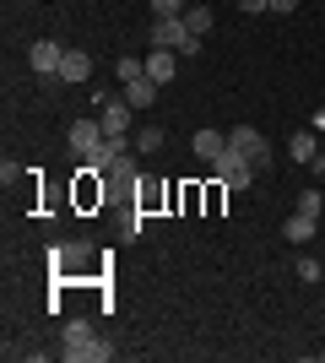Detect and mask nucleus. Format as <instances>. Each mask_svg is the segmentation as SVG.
I'll list each match as a JSON object with an SVG mask.
<instances>
[{"label": "nucleus", "instance_id": "f257e3e1", "mask_svg": "<svg viewBox=\"0 0 325 363\" xmlns=\"http://www.w3.org/2000/svg\"><path fill=\"white\" fill-rule=\"evenodd\" d=\"M60 352H65V363H103V358H114V347H108L103 336H98L93 320H65V331H60Z\"/></svg>", "mask_w": 325, "mask_h": 363}, {"label": "nucleus", "instance_id": "f3484780", "mask_svg": "<svg viewBox=\"0 0 325 363\" xmlns=\"http://www.w3.org/2000/svg\"><path fill=\"white\" fill-rule=\"evenodd\" d=\"M136 147H141V152H157V147H163V130H152V125H141Z\"/></svg>", "mask_w": 325, "mask_h": 363}, {"label": "nucleus", "instance_id": "4468645a", "mask_svg": "<svg viewBox=\"0 0 325 363\" xmlns=\"http://www.w3.org/2000/svg\"><path fill=\"white\" fill-rule=\"evenodd\" d=\"M185 28L195 33V38H206V33H212V11H206V6H190V11H185Z\"/></svg>", "mask_w": 325, "mask_h": 363}, {"label": "nucleus", "instance_id": "6e6552de", "mask_svg": "<svg viewBox=\"0 0 325 363\" xmlns=\"http://www.w3.org/2000/svg\"><path fill=\"white\" fill-rule=\"evenodd\" d=\"M93 76V55H81V49H65V60H60V82L65 87H81Z\"/></svg>", "mask_w": 325, "mask_h": 363}, {"label": "nucleus", "instance_id": "4be33fe9", "mask_svg": "<svg viewBox=\"0 0 325 363\" xmlns=\"http://www.w3.org/2000/svg\"><path fill=\"white\" fill-rule=\"evenodd\" d=\"M293 6H298V0H271V11H277V16H287Z\"/></svg>", "mask_w": 325, "mask_h": 363}, {"label": "nucleus", "instance_id": "39448f33", "mask_svg": "<svg viewBox=\"0 0 325 363\" xmlns=\"http://www.w3.org/2000/svg\"><path fill=\"white\" fill-rule=\"evenodd\" d=\"M98 92V108H103V114H98V120H103V136H130V120H136V108L125 104V98H108L103 87H93Z\"/></svg>", "mask_w": 325, "mask_h": 363}, {"label": "nucleus", "instance_id": "20e7f679", "mask_svg": "<svg viewBox=\"0 0 325 363\" xmlns=\"http://www.w3.org/2000/svg\"><path fill=\"white\" fill-rule=\"evenodd\" d=\"M228 147L244 152L249 163H255V174H261V168H271V141H266L255 125H233V130H228Z\"/></svg>", "mask_w": 325, "mask_h": 363}, {"label": "nucleus", "instance_id": "f03ea898", "mask_svg": "<svg viewBox=\"0 0 325 363\" xmlns=\"http://www.w3.org/2000/svg\"><path fill=\"white\" fill-rule=\"evenodd\" d=\"M152 49H173V55H201V38L185 28V16H157L152 22Z\"/></svg>", "mask_w": 325, "mask_h": 363}, {"label": "nucleus", "instance_id": "0eeeda50", "mask_svg": "<svg viewBox=\"0 0 325 363\" xmlns=\"http://www.w3.org/2000/svg\"><path fill=\"white\" fill-rule=\"evenodd\" d=\"M98 147H103V120H76L71 125V152H76L81 163H87Z\"/></svg>", "mask_w": 325, "mask_h": 363}, {"label": "nucleus", "instance_id": "7ed1b4c3", "mask_svg": "<svg viewBox=\"0 0 325 363\" xmlns=\"http://www.w3.org/2000/svg\"><path fill=\"white\" fill-rule=\"evenodd\" d=\"M212 174L222 184H228V190H249V179H255V163H249L244 152H233V147H222L212 157Z\"/></svg>", "mask_w": 325, "mask_h": 363}, {"label": "nucleus", "instance_id": "423d86ee", "mask_svg": "<svg viewBox=\"0 0 325 363\" xmlns=\"http://www.w3.org/2000/svg\"><path fill=\"white\" fill-rule=\"evenodd\" d=\"M60 60H65V44H55V38H38L28 49V65L38 82H60Z\"/></svg>", "mask_w": 325, "mask_h": 363}, {"label": "nucleus", "instance_id": "ddd939ff", "mask_svg": "<svg viewBox=\"0 0 325 363\" xmlns=\"http://www.w3.org/2000/svg\"><path fill=\"white\" fill-rule=\"evenodd\" d=\"M287 152H293L298 163H309L314 152H320V141H314V130H298V136H293V141H287Z\"/></svg>", "mask_w": 325, "mask_h": 363}, {"label": "nucleus", "instance_id": "9d476101", "mask_svg": "<svg viewBox=\"0 0 325 363\" xmlns=\"http://www.w3.org/2000/svg\"><path fill=\"white\" fill-rule=\"evenodd\" d=\"M130 108H152V98H157V82L152 76H141V82H125V92H120Z\"/></svg>", "mask_w": 325, "mask_h": 363}, {"label": "nucleus", "instance_id": "412c9836", "mask_svg": "<svg viewBox=\"0 0 325 363\" xmlns=\"http://www.w3.org/2000/svg\"><path fill=\"white\" fill-rule=\"evenodd\" d=\"M266 6H271V0H239V11H249V16H255V11H266Z\"/></svg>", "mask_w": 325, "mask_h": 363}, {"label": "nucleus", "instance_id": "dca6fc26", "mask_svg": "<svg viewBox=\"0 0 325 363\" xmlns=\"http://www.w3.org/2000/svg\"><path fill=\"white\" fill-rule=\"evenodd\" d=\"M185 11H190L185 0H152V22L157 16H185Z\"/></svg>", "mask_w": 325, "mask_h": 363}, {"label": "nucleus", "instance_id": "aec40b11", "mask_svg": "<svg viewBox=\"0 0 325 363\" xmlns=\"http://www.w3.org/2000/svg\"><path fill=\"white\" fill-rule=\"evenodd\" d=\"M298 277H304V282H320L325 272H320V260H298Z\"/></svg>", "mask_w": 325, "mask_h": 363}, {"label": "nucleus", "instance_id": "a211bd4d", "mask_svg": "<svg viewBox=\"0 0 325 363\" xmlns=\"http://www.w3.org/2000/svg\"><path fill=\"white\" fill-rule=\"evenodd\" d=\"M108 174H120V179H130V174H136V157H130V152H120V157H114V168H108Z\"/></svg>", "mask_w": 325, "mask_h": 363}, {"label": "nucleus", "instance_id": "2eb2a0df", "mask_svg": "<svg viewBox=\"0 0 325 363\" xmlns=\"http://www.w3.org/2000/svg\"><path fill=\"white\" fill-rule=\"evenodd\" d=\"M114 71H120V82H141V76H147V60H136V55H120V65H114Z\"/></svg>", "mask_w": 325, "mask_h": 363}, {"label": "nucleus", "instance_id": "9b49d317", "mask_svg": "<svg viewBox=\"0 0 325 363\" xmlns=\"http://www.w3.org/2000/svg\"><path fill=\"white\" fill-rule=\"evenodd\" d=\"M314 228H320V217H314V212H298V217H287V228H282V233H287V244H309Z\"/></svg>", "mask_w": 325, "mask_h": 363}, {"label": "nucleus", "instance_id": "1a4fd4ad", "mask_svg": "<svg viewBox=\"0 0 325 363\" xmlns=\"http://www.w3.org/2000/svg\"><path fill=\"white\" fill-rule=\"evenodd\" d=\"M173 71H179V55H173V49H152V55H147V76H152L157 87L173 82Z\"/></svg>", "mask_w": 325, "mask_h": 363}, {"label": "nucleus", "instance_id": "6ab92c4d", "mask_svg": "<svg viewBox=\"0 0 325 363\" xmlns=\"http://www.w3.org/2000/svg\"><path fill=\"white\" fill-rule=\"evenodd\" d=\"M320 206H325L320 190H304V196H298V212H314V217H320Z\"/></svg>", "mask_w": 325, "mask_h": 363}, {"label": "nucleus", "instance_id": "f8f14e48", "mask_svg": "<svg viewBox=\"0 0 325 363\" xmlns=\"http://www.w3.org/2000/svg\"><path fill=\"white\" fill-rule=\"evenodd\" d=\"M222 147H228V136H222V130H195V157H201V163H212Z\"/></svg>", "mask_w": 325, "mask_h": 363}]
</instances>
